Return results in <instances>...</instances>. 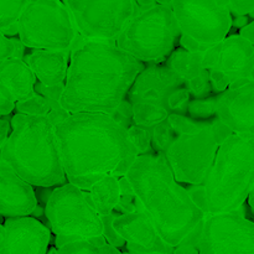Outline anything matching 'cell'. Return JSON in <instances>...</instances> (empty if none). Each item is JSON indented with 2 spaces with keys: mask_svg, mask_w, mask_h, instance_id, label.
I'll list each match as a JSON object with an SVG mask.
<instances>
[{
  "mask_svg": "<svg viewBox=\"0 0 254 254\" xmlns=\"http://www.w3.org/2000/svg\"><path fill=\"white\" fill-rule=\"evenodd\" d=\"M55 129L67 180L83 190L106 176H126L139 156L128 127L112 114L69 113Z\"/></svg>",
  "mask_w": 254,
  "mask_h": 254,
  "instance_id": "obj_1",
  "label": "cell"
},
{
  "mask_svg": "<svg viewBox=\"0 0 254 254\" xmlns=\"http://www.w3.org/2000/svg\"><path fill=\"white\" fill-rule=\"evenodd\" d=\"M144 68L143 62L116 42L87 40L79 35L71 49L60 103L68 113L114 116Z\"/></svg>",
  "mask_w": 254,
  "mask_h": 254,
  "instance_id": "obj_2",
  "label": "cell"
},
{
  "mask_svg": "<svg viewBox=\"0 0 254 254\" xmlns=\"http://www.w3.org/2000/svg\"><path fill=\"white\" fill-rule=\"evenodd\" d=\"M126 176L169 245L176 247L205 217L190 191L176 180L164 154H141Z\"/></svg>",
  "mask_w": 254,
  "mask_h": 254,
  "instance_id": "obj_3",
  "label": "cell"
},
{
  "mask_svg": "<svg viewBox=\"0 0 254 254\" xmlns=\"http://www.w3.org/2000/svg\"><path fill=\"white\" fill-rule=\"evenodd\" d=\"M11 127L9 139L0 148L1 160L34 186L52 188L66 184L68 180L50 116L16 113L11 118Z\"/></svg>",
  "mask_w": 254,
  "mask_h": 254,
  "instance_id": "obj_4",
  "label": "cell"
},
{
  "mask_svg": "<svg viewBox=\"0 0 254 254\" xmlns=\"http://www.w3.org/2000/svg\"><path fill=\"white\" fill-rule=\"evenodd\" d=\"M254 186V135L232 133L221 143L202 185L190 193L205 213L237 211Z\"/></svg>",
  "mask_w": 254,
  "mask_h": 254,
  "instance_id": "obj_5",
  "label": "cell"
},
{
  "mask_svg": "<svg viewBox=\"0 0 254 254\" xmlns=\"http://www.w3.org/2000/svg\"><path fill=\"white\" fill-rule=\"evenodd\" d=\"M180 37L181 30L173 7L155 2L150 6H138L116 44L139 61L160 64L173 54Z\"/></svg>",
  "mask_w": 254,
  "mask_h": 254,
  "instance_id": "obj_6",
  "label": "cell"
},
{
  "mask_svg": "<svg viewBox=\"0 0 254 254\" xmlns=\"http://www.w3.org/2000/svg\"><path fill=\"white\" fill-rule=\"evenodd\" d=\"M19 34L29 49L71 50L79 36L62 0H29L19 22Z\"/></svg>",
  "mask_w": 254,
  "mask_h": 254,
  "instance_id": "obj_7",
  "label": "cell"
},
{
  "mask_svg": "<svg viewBox=\"0 0 254 254\" xmlns=\"http://www.w3.org/2000/svg\"><path fill=\"white\" fill-rule=\"evenodd\" d=\"M45 215L56 235V247L78 237L103 235V222L89 191L66 183L52 191Z\"/></svg>",
  "mask_w": 254,
  "mask_h": 254,
  "instance_id": "obj_8",
  "label": "cell"
},
{
  "mask_svg": "<svg viewBox=\"0 0 254 254\" xmlns=\"http://www.w3.org/2000/svg\"><path fill=\"white\" fill-rule=\"evenodd\" d=\"M181 30L180 45L193 52H205L225 40L233 26L228 0H174Z\"/></svg>",
  "mask_w": 254,
  "mask_h": 254,
  "instance_id": "obj_9",
  "label": "cell"
},
{
  "mask_svg": "<svg viewBox=\"0 0 254 254\" xmlns=\"http://www.w3.org/2000/svg\"><path fill=\"white\" fill-rule=\"evenodd\" d=\"M220 141L212 123H201L192 131L178 133L164 153L179 183L202 185L212 169Z\"/></svg>",
  "mask_w": 254,
  "mask_h": 254,
  "instance_id": "obj_10",
  "label": "cell"
},
{
  "mask_svg": "<svg viewBox=\"0 0 254 254\" xmlns=\"http://www.w3.org/2000/svg\"><path fill=\"white\" fill-rule=\"evenodd\" d=\"M79 35L87 40L116 42L138 10L136 0H62Z\"/></svg>",
  "mask_w": 254,
  "mask_h": 254,
  "instance_id": "obj_11",
  "label": "cell"
},
{
  "mask_svg": "<svg viewBox=\"0 0 254 254\" xmlns=\"http://www.w3.org/2000/svg\"><path fill=\"white\" fill-rule=\"evenodd\" d=\"M203 67L210 71L212 89L225 91L235 82L254 73V44L241 34L227 36L206 50Z\"/></svg>",
  "mask_w": 254,
  "mask_h": 254,
  "instance_id": "obj_12",
  "label": "cell"
},
{
  "mask_svg": "<svg viewBox=\"0 0 254 254\" xmlns=\"http://www.w3.org/2000/svg\"><path fill=\"white\" fill-rule=\"evenodd\" d=\"M198 248L202 254H254V222L236 211L206 213Z\"/></svg>",
  "mask_w": 254,
  "mask_h": 254,
  "instance_id": "obj_13",
  "label": "cell"
},
{
  "mask_svg": "<svg viewBox=\"0 0 254 254\" xmlns=\"http://www.w3.org/2000/svg\"><path fill=\"white\" fill-rule=\"evenodd\" d=\"M113 227L124 238L128 252L174 253L175 251L174 246L161 237L139 198L135 210L114 216Z\"/></svg>",
  "mask_w": 254,
  "mask_h": 254,
  "instance_id": "obj_14",
  "label": "cell"
},
{
  "mask_svg": "<svg viewBox=\"0 0 254 254\" xmlns=\"http://www.w3.org/2000/svg\"><path fill=\"white\" fill-rule=\"evenodd\" d=\"M217 118L232 133L254 135V77L235 82L218 93Z\"/></svg>",
  "mask_w": 254,
  "mask_h": 254,
  "instance_id": "obj_15",
  "label": "cell"
},
{
  "mask_svg": "<svg viewBox=\"0 0 254 254\" xmlns=\"http://www.w3.org/2000/svg\"><path fill=\"white\" fill-rule=\"evenodd\" d=\"M50 241L49 228L30 216L7 217L0 226V254H45Z\"/></svg>",
  "mask_w": 254,
  "mask_h": 254,
  "instance_id": "obj_16",
  "label": "cell"
},
{
  "mask_svg": "<svg viewBox=\"0 0 254 254\" xmlns=\"http://www.w3.org/2000/svg\"><path fill=\"white\" fill-rule=\"evenodd\" d=\"M186 86V81L168 64H153L144 68L134 81L128 99L131 104L138 102L158 104L169 108V97L176 89Z\"/></svg>",
  "mask_w": 254,
  "mask_h": 254,
  "instance_id": "obj_17",
  "label": "cell"
},
{
  "mask_svg": "<svg viewBox=\"0 0 254 254\" xmlns=\"http://www.w3.org/2000/svg\"><path fill=\"white\" fill-rule=\"evenodd\" d=\"M37 208L32 185L0 160V213L2 217L30 216Z\"/></svg>",
  "mask_w": 254,
  "mask_h": 254,
  "instance_id": "obj_18",
  "label": "cell"
},
{
  "mask_svg": "<svg viewBox=\"0 0 254 254\" xmlns=\"http://www.w3.org/2000/svg\"><path fill=\"white\" fill-rule=\"evenodd\" d=\"M69 56L71 50L36 49L24 60L31 67L40 83L52 87L66 82Z\"/></svg>",
  "mask_w": 254,
  "mask_h": 254,
  "instance_id": "obj_19",
  "label": "cell"
},
{
  "mask_svg": "<svg viewBox=\"0 0 254 254\" xmlns=\"http://www.w3.org/2000/svg\"><path fill=\"white\" fill-rule=\"evenodd\" d=\"M36 74L24 59L0 61V91L9 93L16 102L30 98L36 93Z\"/></svg>",
  "mask_w": 254,
  "mask_h": 254,
  "instance_id": "obj_20",
  "label": "cell"
},
{
  "mask_svg": "<svg viewBox=\"0 0 254 254\" xmlns=\"http://www.w3.org/2000/svg\"><path fill=\"white\" fill-rule=\"evenodd\" d=\"M89 193L99 215H111L121 201V178L109 175L101 179L92 186Z\"/></svg>",
  "mask_w": 254,
  "mask_h": 254,
  "instance_id": "obj_21",
  "label": "cell"
},
{
  "mask_svg": "<svg viewBox=\"0 0 254 254\" xmlns=\"http://www.w3.org/2000/svg\"><path fill=\"white\" fill-rule=\"evenodd\" d=\"M203 54L205 52H193L180 47L174 50L166 60V64L188 82L200 76L206 69L203 67Z\"/></svg>",
  "mask_w": 254,
  "mask_h": 254,
  "instance_id": "obj_22",
  "label": "cell"
},
{
  "mask_svg": "<svg viewBox=\"0 0 254 254\" xmlns=\"http://www.w3.org/2000/svg\"><path fill=\"white\" fill-rule=\"evenodd\" d=\"M56 248L57 253H119V248L111 245L104 235L72 238Z\"/></svg>",
  "mask_w": 254,
  "mask_h": 254,
  "instance_id": "obj_23",
  "label": "cell"
},
{
  "mask_svg": "<svg viewBox=\"0 0 254 254\" xmlns=\"http://www.w3.org/2000/svg\"><path fill=\"white\" fill-rule=\"evenodd\" d=\"M170 109L158 104L138 102L133 104V121L138 126L145 128H154L158 124L163 123L170 116Z\"/></svg>",
  "mask_w": 254,
  "mask_h": 254,
  "instance_id": "obj_24",
  "label": "cell"
},
{
  "mask_svg": "<svg viewBox=\"0 0 254 254\" xmlns=\"http://www.w3.org/2000/svg\"><path fill=\"white\" fill-rule=\"evenodd\" d=\"M29 0H0V31L7 36L19 34L17 22Z\"/></svg>",
  "mask_w": 254,
  "mask_h": 254,
  "instance_id": "obj_25",
  "label": "cell"
},
{
  "mask_svg": "<svg viewBox=\"0 0 254 254\" xmlns=\"http://www.w3.org/2000/svg\"><path fill=\"white\" fill-rule=\"evenodd\" d=\"M17 113L30 114V116H49L52 111V104L41 93L36 92L30 98L16 102Z\"/></svg>",
  "mask_w": 254,
  "mask_h": 254,
  "instance_id": "obj_26",
  "label": "cell"
},
{
  "mask_svg": "<svg viewBox=\"0 0 254 254\" xmlns=\"http://www.w3.org/2000/svg\"><path fill=\"white\" fill-rule=\"evenodd\" d=\"M188 114L190 118L198 122L217 117V96L189 102Z\"/></svg>",
  "mask_w": 254,
  "mask_h": 254,
  "instance_id": "obj_27",
  "label": "cell"
},
{
  "mask_svg": "<svg viewBox=\"0 0 254 254\" xmlns=\"http://www.w3.org/2000/svg\"><path fill=\"white\" fill-rule=\"evenodd\" d=\"M176 136H178V133H176V130L174 129V127L171 126L169 119H166L163 123L154 127L153 141L158 153H165L166 149L171 145V143L175 140Z\"/></svg>",
  "mask_w": 254,
  "mask_h": 254,
  "instance_id": "obj_28",
  "label": "cell"
},
{
  "mask_svg": "<svg viewBox=\"0 0 254 254\" xmlns=\"http://www.w3.org/2000/svg\"><path fill=\"white\" fill-rule=\"evenodd\" d=\"M128 134L133 145L138 150L139 155L150 153L151 139H153V133L150 131V129L134 124V126L128 127Z\"/></svg>",
  "mask_w": 254,
  "mask_h": 254,
  "instance_id": "obj_29",
  "label": "cell"
},
{
  "mask_svg": "<svg viewBox=\"0 0 254 254\" xmlns=\"http://www.w3.org/2000/svg\"><path fill=\"white\" fill-rule=\"evenodd\" d=\"M25 44L20 37L7 36L1 34V44H0V61L6 59H24Z\"/></svg>",
  "mask_w": 254,
  "mask_h": 254,
  "instance_id": "obj_30",
  "label": "cell"
},
{
  "mask_svg": "<svg viewBox=\"0 0 254 254\" xmlns=\"http://www.w3.org/2000/svg\"><path fill=\"white\" fill-rule=\"evenodd\" d=\"M186 87L190 89L191 94H193L196 98H206L207 96H210L211 92L213 91L210 71L205 69L203 73H201L200 76L188 81L186 82Z\"/></svg>",
  "mask_w": 254,
  "mask_h": 254,
  "instance_id": "obj_31",
  "label": "cell"
},
{
  "mask_svg": "<svg viewBox=\"0 0 254 254\" xmlns=\"http://www.w3.org/2000/svg\"><path fill=\"white\" fill-rule=\"evenodd\" d=\"M191 92L186 86L176 89L169 97V109L174 112H179L181 114L188 113V106L190 102Z\"/></svg>",
  "mask_w": 254,
  "mask_h": 254,
  "instance_id": "obj_32",
  "label": "cell"
},
{
  "mask_svg": "<svg viewBox=\"0 0 254 254\" xmlns=\"http://www.w3.org/2000/svg\"><path fill=\"white\" fill-rule=\"evenodd\" d=\"M114 216H116L114 213H111V215L107 216H101L102 222H103V235L111 245H113L117 248H122L126 246V241L117 232L116 228L113 227Z\"/></svg>",
  "mask_w": 254,
  "mask_h": 254,
  "instance_id": "obj_33",
  "label": "cell"
},
{
  "mask_svg": "<svg viewBox=\"0 0 254 254\" xmlns=\"http://www.w3.org/2000/svg\"><path fill=\"white\" fill-rule=\"evenodd\" d=\"M228 6L235 16L250 15L254 9V0H228Z\"/></svg>",
  "mask_w": 254,
  "mask_h": 254,
  "instance_id": "obj_34",
  "label": "cell"
},
{
  "mask_svg": "<svg viewBox=\"0 0 254 254\" xmlns=\"http://www.w3.org/2000/svg\"><path fill=\"white\" fill-rule=\"evenodd\" d=\"M16 108V101L4 91H0V114L7 116Z\"/></svg>",
  "mask_w": 254,
  "mask_h": 254,
  "instance_id": "obj_35",
  "label": "cell"
},
{
  "mask_svg": "<svg viewBox=\"0 0 254 254\" xmlns=\"http://www.w3.org/2000/svg\"><path fill=\"white\" fill-rule=\"evenodd\" d=\"M11 129V119L7 116H1V119H0V148H2L7 141Z\"/></svg>",
  "mask_w": 254,
  "mask_h": 254,
  "instance_id": "obj_36",
  "label": "cell"
},
{
  "mask_svg": "<svg viewBox=\"0 0 254 254\" xmlns=\"http://www.w3.org/2000/svg\"><path fill=\"white\" fill-rule=\"evenodd\" d=\"M240 34L254 44V21L251 22V24H247L245 27H242Z\"/></svg>",
  "mask_w": 254,
  "mask_h": 254,
  "instance_id": "obj_37",
  "label": "cell"
},
{
  "mask_svg": "<svg viewBox=\"0 0 254 254\" xmlns=\"http://www.w3.org/2000/svg\"><path fill=\"white\" fill-rule=\"evenodd\" d=\"M236 19L233 20V26L238 27V29H242V27H245L246 25H247L248 22V19L246 15H238V16H235Z\"/></svg>",
  "mask_w": 254,
  "mask_h": 254,
  "instance_id": "obj_38",
  "label": "cell"
},
{
  "mask_svg": "<svg viewBox=\"0 0 254 254\" xmlns=\"http://www.w3.org/2000/svg\"><path fill=\"white\" fill-rule=\"evenodd\" d=\"M248 203H250L251 208H252V210L254 211V186H253L252 191H251V193H250V197H248Z\"/></svg>",
  "mask_w": 254,
  "mask_h": 254,
  "instance_id": "obj_39",
  "label": "cell"
},
{
  "mask_svg": "<svg viewBox=\"0 0 254 254\" xmlns=\"http://www.w3.org/2000/svg\"><path fill=\"white\" fill-rule=\"evenodd\" d=\"M174 0H156V2H159V4H164V5H169V6H171V4H173Z\"/></svg>",
  "mask_w": 254,
  "mask_h": 254,
  "instance_id": "obj_40",
  "label": "cell"
},
{
  "mask_svg": "<svg viewBox=\"0 0 254 254\" xmlns=\"http://www.w3.org/2000/svg\"><path fill=\"white\" fill-rule=\"evenodd\" d=\"M250 16L251 17H254V9L252 10V11H251V14H250Z\"/></svg>",
  "mask_w": 254,
  "mask_h": 254,
  "instance_id": "obj_41",
  "label": "cell"
}]
</instances>
